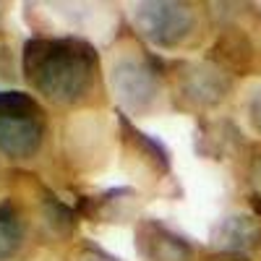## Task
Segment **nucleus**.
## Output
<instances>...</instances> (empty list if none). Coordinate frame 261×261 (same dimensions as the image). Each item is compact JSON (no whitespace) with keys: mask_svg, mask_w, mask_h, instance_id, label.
<instances>
[{"mask_svg":"<svg viewBox=\"0 0 261 261\" xmlns=\"http://www.w3.org/2000/svg\"><path fill=\"white\" fill-rule=\"evenodd\" d=\"M21 73L34 97L55 110H97L105 102V65L97 47L79 34H37L21 53Z\"/></svg>","mask_w":261,"mask_h":261,"instance_id":"obj_1","label":"nucleus"},{"mask_svg":"<svg viewBox=\"0 0 261 261\" xmlns=\"http://www.w3.org/2000/svg\"><path fill=\"white\" fill-rule=\"evenodd\" d=\"M105 86L125 118H149L170 107L167 65L134 34H118L105 60Z\"/></svg>","mask_w":261,"mask_h":261,"instance_id":"obj_2","label":"nucleus"},{"mask_svg":"<svg viewBox=\"0 0 261 261\" xmlns=\"http://www.w3.org/2000/svg\"><path fill=\"white\" fill-rule=\"evenodd\" d=\"M53 120L47 107L29 92H0V160L27 167L50 149Z\"/></svg>","mask_w":261,"mask_h":261,"instance_id":"obj_3","label":"nucleus"},{"mask_svg":"<svg viewBox=\"0 0 261 261\" xmlns=\"http://www.w3.org/2000/svg\"><path fill=\"white\" fill-rule=\"evenodd\" d=\"M118 144V134L105 113H68L58 130L60 160L73 175H92L107 167Z\"/></svg>","mask_w":261,"mask_h":261,"instance_id":"obj_4","label":"nucleus"},{"mask_svg":"<svg viewBox=\"0 0 261 261\" xmlns=\"http://www.w3.org/2000/svg\"><path fill=\"white\" fill-rule=\"evenodd\" d=\"M130 21L141 42L165 53L191 50L204 39V11L196 3H136Z\"/></svg>","mask_w":261,"mask_h":261,"instance_id":"obj_5","label":"nucleus"},{"mask_svg":"<svg viewBox=\"0 0 261 261\" xmlns=\"http://www.w3.org/2000/svg\"><path fill=\"white\" fill-rule=\"evenodd\" d=\"M170 99L183 110H209L227 97V71L209 60H178L167 68Z\"/></svg>","mask_w":261,"mask_h":261,"instance_id":"obj_6","label":"nucleus"},{"mask_svg":"<svg viewBox=\"0 0 261 261\" xmlns=\"http://www.w3.org/2000/svg\"><path fill=\"white\" fill-rule=\"evenodd\" d=\"M115 134L120 146V162L128 175L149 191H165V183H170L172 178L167 151L146 134H141L125 115L118 118Z\"/></svg>","mask_w":261,"mask_h":261,"instance_id":"obj_7","label":"nucleus"},{"mask_svg":"<svg viewBox=\"0 0 261 261\" xmlns=\"http://www.w3.org/2000/svg\"><path fill=\"white\" fill-rule=\"evenodd\" d=\"M16 199L24 204V209L29 214L37 243H50V246H58V243L71 246L73 243L76 214L65 206L47 186H42L39 180L29 178V180H24Z\"/></svg>","mask_w":261,"mask_h":261,"instance_id":"obj_8","label":"nucleus"},{"mask_svg":"<svg viewBox=\"0 0 261 261\" xmlns=\"http://www.w3.org/2000/svg\"><path fill=\"white\" fill-rule=\"evenodd\" d=\"M136 253L141 261H196V248L160 220H139Z\"/></svg>","mask_w":261,"mask_h":261,"instance_id":"obj_9","label":"nucleus"},{"mask_svg":"<svg viewBox=\"0 0 261 261\" xmlns=\"http://www.w3.org/2000/svg\"><path fill=\"white\" fill-rule=\"evenodd\" d=\"M37 238L32 230V220L16 196L0 199V261H24Z\"/></svg>","mask_w":261,"mask_h":261,"instance_id":"obj_10","label":"nucleus"},{"mask_svg":"<svg viewBox=\"0 0 261 261\" xmlns=\"http://www.w3.org/2000/svg\"><path fill=\"white\" fill-rule=\"evenodd\" d=\"M139 209V193L134 191H107L94 199H86L81 204V212L92 217L94 222H125Z\"/></svg>","mask_w":261,"mask_h":261,"instance_id":"obj_11","label":"nucleus"},{"mask_svg":"<svg viewBox=\"0 0 261 261\" xmlns=\"http://www.w3.org/2000/svg\"><path fill=\"white\" fill-rule=\"evenodd\" d=\"M63 261H118V258L110 256L107 251H102L92 241H73L68 246V251H65Z\"/></svg>","mask_w":261,"mask_h":261,"instance_id":"obj_12","label":"nucleus"},{"mask_svg":"<svg viewBox=\"0 0 261 261\" xmlns=\"http://www.w3.org/2000/svg\"><path fill=\"white\" fill-rule=\"evenodd\" d=\"M248 186H251L253 201L261 204V154H256V157L251 160V167H248Z\"/></svg>","mask_w":261,"mask_h":261,"instance_id":"obj_13","label":"nucleus"},{"mask_svg":"<svg viewBox=\"0 0 261 261\" xmlns=\"http://www.w3.org/2000/svg\"><path fill=\"white\" fill-rule=\"evenodd\" d=\"M204 261H248V258H243L241 253H232V251H220V253L206 256Z\"/></svg>","mask_w":261,"mask_h":261,"instance_id":"obj_14","label":"nucleus"}]
</instances>
